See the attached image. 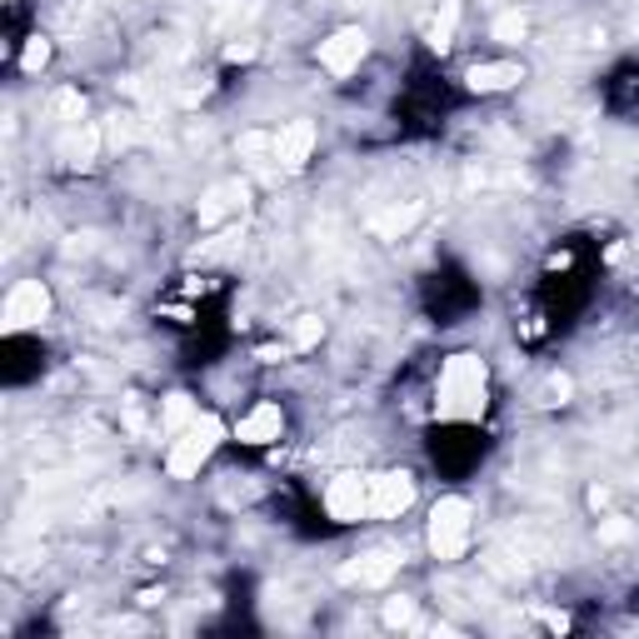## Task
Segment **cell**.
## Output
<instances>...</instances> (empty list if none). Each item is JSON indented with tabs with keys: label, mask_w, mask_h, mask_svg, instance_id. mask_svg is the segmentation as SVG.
<instances>
[{
	"label": "cell",
	"mask_w": 639,
	"mask_h": 639,
	"mask_svg": "<svg viewBox=\"0 0 639 639\" xmlns=\"http://www.w3.org/2000/svg\"><path fill=\"white\" fill-rule=\"evenodd\" d=\"M484 405H490V365L470 350L450 355L435 380V415L445 425H470L484 415Z\"/></svg>",
	"instance_id": "1"
},
{
	"label": "cell",
	"mask_w": 639,
	"mask_h": 639,
	"mask_svg": "<svg viewBox=\"0 0 639 639\" xmlns=\"http://www.w3.org/2000/svg\"><path fill=\"white\" fill-rule=\"evenodd\" d=\"M470 534H475V504H470L465 494H445V500H435V510H430V530H425L430 554H435L440 564L465 560Z\"/></svg>",
	"instance_id": "2"
},
{
	"label": "cell",
	"mask_w": 639,
	"mask_h": 639,
	"mask_svg": "<svg viewBox=\"0 0 639 639\" xmlns=\"http://www.w3.org/2000/svg\"><path fill=\"white\" fill-rule=\"evenodd\" d=\"M225 440V425L220 415H210V410H200V415L190 420V425L180 430V435H170V450H165V470H170L175 480H190L200 475V465L220 450Z\"/></svg>",
	"instance_id": "3"
},
{
	"label": "cell",
	"mask_w": 639,
	"mask_h": 639,
	"mask_svg": "<svg viewBox=\"0 0 639 639\" xmlns=\"http://www.w3.org/2000/svg\"><path fill=\"white\" fill-rule=\"evenodd\" d=\"M320 504H325V514L335 524H360L370 520V475H360V470H345V475L325 480V494H320Z\"/></svg>",
	"instance_id": "4"
},
{
	"label": "cell",
	"mask_w": 639,
	"mask_h": 639,
	"mask_svg": "<svg viewBox=\"0 0 639 639\" xmlns=\"http://www.w3.org/2000/svg\"><path fill=\"white\" fill-rule=\"evenodd\" d=\"M50 320V291L46 281H16L6 295V311H0V325L6 335H26V330L46 325Z\"/></svg>",
	"instance_id": "5"
},
{
	"label": "cell",
	"mask_w": 639,
	"mask_h": 639,
	"mask_svg": "<svg viewBox=\"0 0 639 639\" xmlns=\"http://www.w3.org/2000/svg\"><path fill=\"white\" fill-rule=\"evenodd\" d=\"M410 504H415V475L410 470L370 475V520H400Z\"/></svg>",
	"instance_id": "6"
},
{
	"label": "cell",
	"mask_w": 639,
	"mask_h": 639,
	"mask_svg": "<svg viewBox=\"0 0 639 639\" xmlns=\"http://www.w3.org/2000/svg\"><path fill=\"white\" fill-rule=\"evenodd\" d=\"M271 146H275V170H305L320 146V130L315 120H285L271 136Z\"/></svg>",
	"instance_id": "7"
},
{
	"label": "cell",
	"mask_w": 639,
	"mask_h": 639,
	"mask_svg": "<svg viewBox=\"0 0 639 639\" xmlns=\"http://www.w3.org/2000/svg\"><path fill=\"white\" fill-rule=\"evenodd\" d=\"M370 50V36L360 26H340L330 40H320V66L330 70V76H355L360 60H365Z\"/></svg>",
	"instance_id": "8"
},
{
	"label": "cell",
	"mask_w": 639,
	"mask_h": 639,
	"mask_svg": "<svg viewBox=\"0 0 639 639\" xmlns=\"http://www.w3.org/2000/svg\"><path fill=\"white\" fill-rule=\"evenodd\" d=\"M281 435H285V410L275 405V400H255V405L235 420V440H240V445H250V450L275 445Z\"/></svg>",
	"instance_id": "9"
},
{
	"label": "cell",
	"mask_w": 639,
	"mask_h": 639,
	"mask_svg": "<svg viewBox=\"0 0 639 639\" xmlns=\"http://www.w3.org/2000/svg\"><path fill=\"white\" fill-rule=\"evenodd\" d=\"M395 574H400V554L395 550H365V554H355L350 564H340V580L360 584V590H385Z\"/></svg>",
	"instance_id": "10"
},
{
	"label": "cell",
	"mask_w": 639,
	"mask_h": 639,
	"mask_svg": "<svg viewBox=\"0 0 639 639\" xmlns=\"http://www.w3.org/2000/svg\"><path fill=\"white\" fill-rule=\"evenodd\" d=\"M520 80H524L520 60H475V66L465 70V86L475 90V96H504V90H514Z\"/></svg>",
	"instance_id": "11"
},
{
	"label": "cell",
	"mask_w": 639,
	"mask_h": 639,
	"mask_svg": "<svg viewBox=\"0 0 639 639\" xmlns=\"http://www.w3.org/2000/svg\"><path fill=\"white\" fill-rule=\"evenodd\" d=\"M96 146H100L96 126H86V120H76V126H70L66 136H60L56 156L66 160V165H90V160H96Z\"/></svg>",
	"instance_id": "12"
},
{
	"label": "cell",
	"mask_w": 639,
	"mask_h": 639,
	"mask_svg": "<svg viewBox=\"0 0 639 639\" xmlns=\"http://www.w3.org/2000/svg\"><path fill=\"white\" fill-rule=\"evenodd\" d=\"M195 415H200V400H195V395H185V390L165 395V400H160V435H165V440L180 435V430L190 425Z\"/></svg>",
	"instance_id": "13"
},
{
	"label": "cell",
	"mask_w": 639,
	"mask_h": 639,
	"mask_svg": "<svg viewBox=\"0 0 639 639\" xmlns=\"http://www.w3.org/2000/svg\"><path fill=\"white\" fill-rule=\"evenodd\" d=\"M455 26H460V6H455V0H440L435 20H430V30H425L430 50H440V56H445V50L455 46Z\"/></svg>",
	"instance_id": "14"
},
{
	"label": "cell",
	"mask_w": 639,
	"mask_h": 639,
	"mask_svg": "<svg viewBox=\"0 0 639 639\" xmlns=\"http://www.w3.org/2000/svg\"><path fill=\"white\" fill-rule=\"evenodd\" d=\"M245 190V180H225V185H215L210 195H205V205H200V225H220L230 210H240V205L230 200V195H240Z\"/></svg>",
	"instance_id": "15"
},
{
	"label": "cell",
	"mask_w": 639,
	"mask_h": 639,
	"mask_svg": "<svg viewBox=\"0 0 639 639\" xmlns=\"http://www.w3.org/2000/svg\"><path fill=\"white\" fill-rule=\"evenodd\" d=\"M524 30H530V16H524V10H504V16L490 26V40L514 46V40H524Z\"/></svg>",
	"instance_id": "16"
},
{
	"label": "cell",
	"mask_w": 639,
	"mask_h": 639,
	"mask_svg": "<svg viewBox=\"0 0 639 639\" xmlns=\"http://www.w3.org/2000/svg\"><path fill=\"white\" fill-rule=\"evenodd\" d=\"M320 335H325V320H320V315H301V320L291 325V345H295V350L320 345Z\"/></svg>",
	"instance_id": "17"
},
{
	"label": "cell",
	"mask_w": 639,
	"mask_h": 639,
	"mask_svg": "<svg viewBox=\"0 0 639 639\" xmlns=\"http://www.w3.org/2000/svg\"><path fill=\"white\" fill-rule=\"evenodd\" d=\"M385 625L390 630H410V625H415V600H405V594L385 600Z\"/></svg>",
	"instance_id": "18"
},
{
	"label": "cell",
	"mask_w": 639,
	"mask_h": 639,
	"mask_svg": "<svg viewBox=\"0 0 639 639\" xmlns=\"http://www.w3.org/2000/svg\"><path fill=\"white\" fill-rule=\"evenodd\" d=\"M46 60H50V46H46V36H30L26 56H20V70H26V76H36V70L46 66Z\"/></svg>",
	"instance_id": "19"
},
{
	"label": "cell",
	"mask_w": 639,
	"mask_h": 639,
	"mask_svg": "<svg viewBox=\"0 0 639 639\" xmlns=\"http://www.w3.org/2000/svg\"><path fill=\"white\" fill-rule=\"evenodd\" d=\"M600 534H604V540H625V534H630V524H625V520H604Z\"/></svg>",
	"instance_id": "20"
}]
</instances>
